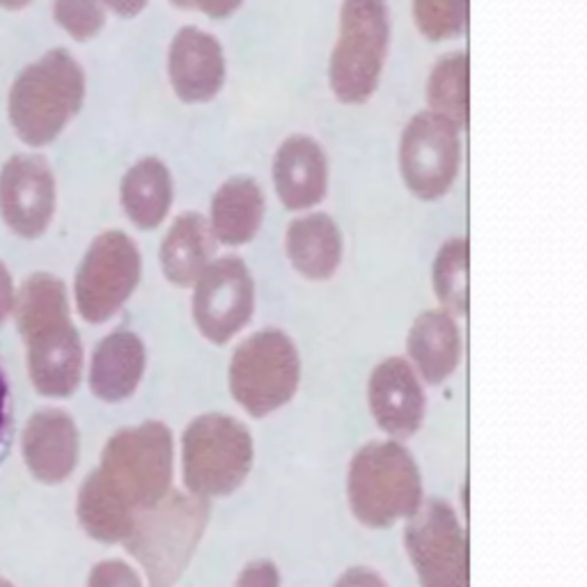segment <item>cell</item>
<instances>
[{
  "label": "cell",
  "instance_id": "16",
  "mask_svg": "<svg viewBox=\"0 0 587 587\" xmlns=\"http://www.w3.org/2000/svg\"><path fill=\"white\" fill-rule=\"evenodd\" d=\"M328 177L331 168H328L326 150L308 133H292L273 154V189L289 211H308L324 202Z\"/></svg>",
  "mask_w": 587,
  "mask_h": 587
},
{
  "label": "cell",
  "instance_id": "34",
  "mask_svg": "<svg viewBox=\"0 0 587 587\" xmlns=\"http://www.w3.org/2000/svg\"><path fill=\"white\" fill-rule=\"evenodd\" d=\"M101 3L120 19H136L138 14L145 12L150 0H101Z\"/></svg>",
  "mask_w": 587,
  "mask_h": 587
},
{
  "label": "cell",
  "instance_id": "32",
  "mask_svg": "<svg viewBox=\"0 0 587 587\" xmlns=\"http://www.w3.org/2000/svg\"><path fill=\"white\" fill-rule=\"evenodd\" d=\"M333 587H388V583L370 567H351L344 571Z\"/></svg>",
  "mask_w": 587,
  "mask_h": 587
},
{
  "label": "cell",
  "instance_id": "28",
  "mask_svg": "<svg viewBox=\"0 0 587 587\" xmlns=\"http://www.w3.org/2000/svg\"><path fill=\"white\" fill-rule=\"evenodd\" d=\"M85 587H145L138 571L122 560H104L92 567Z\"/></svg>",
  "mask_w": 587,
  "mask_h": 587
},
{
  "label": "cell",
  "instance_id": "23",
  "mask_svg": "<svg viewBox=\"0 0 587 587\" xmlns=\"http://www.w3.org/2000/svg\"><path fill=\"white\" fill-rule=\"evenodd\" d=\"M175 182L170 168L156 156L138 159L120 182V205L138 230H156L170 214Z\"/></svg>",
  "mask_w": 587,
  "mask_h": 587
},
{
  "label": "cell",
  "instance_id": "17",
  "mask_svg": "<svg viewBox=\"0 0 587 587\" xmlns=\"http://www.w3.org/2000/svg\"><path fill=\"white\" fill-rule=\"evenodd\" d=\"M21 455L37 482L62 484L69 480L81 455V436L74 418L62 409L33 413L23 429Z\"/></svg>",
  "mask_w": 587,
  "mask_h": 587
},
{
  "label": "cell",
  "instance_id": "31",
  "mask_svg": "<svg viewBox=\"0 0 587 587\" xmlns=\"http://www.w3.org/2000/svg\"><path fill=\"white\" fill-rule=\"evenodd\" d=\"M170 3L186 12H202L209 19H228L244 5V0H170Z\"/></svg>",
  "mask_w": 587,
  "mask_h": 587
},
{
  "label": "cell",
  "instance_id": "1",
  "mask_svg": "<svg viewBox=\"0 0 587 587\" xmlns=\"http://www.w3.org/2000/svg\"><path fill=\"white\" fill-rule=\"evenodd\" d=\"M172 432L159 420L124 427L108 438L99 466L81 484L76 516L85 535L122 544L140 512L172 489Z\"/></svg>",
  "mask_w": 587,
  "mask_h": 587
},
{
  "label": "cell",
  "instance_id": "33",
  "mask_svg": "<svg viewBox=\"0 0 587 587\" xmlns=\"http://www.w3.org/2000/svg\"><path fill=\"white\" fill-rule=\"evenodd\" d=\"M14 299H17V287H14L12 273L5 262L0 260V326L7 322V317L14 310Z\"/></svg>",
  "mask_w": 587,
  "mask_h": 587
},
{
  "label": "cell",
  "instance_id": "35",
  "mask_svg": "<svg viewBox=\"0 0 587 587\" xmlns=\"http://www.w3.org/2000/svg\"><path fill=\"white\" fill-rule=\"evenodd\" d=\"M33 0H0V7L3 10H10V12H19L23 7H28Z\"/></svg>",
  "mask_w": 587,
  "mask_h": 587
},
{
  "label": "cell",
  "instance_id": "12",
  "mask_svg": "<svg viewBox=\"0 0 587 587\" xmlns=\"http://www.w3.org/2000/svg\"><path fill=\"white\" fill-rule=\"evenodd\" d=\"M193 322L207 342L223 347L244 331L255 312V280L237 255L214 257L193 283Z\"/></svg>",
  "mask_w": 587,
  "mask_h": 587
},
{
  "label": "cell",
  "instance_id": "8",
  "mask_svg": "<svg viewBox=\"0 0 587 587\" xmlns=\"http://www.w3.org/2000/svg\"><path fill=\"white\" fill-rule=\"evenodd\" d=\"M230 393L250 418H266L292 402L301 381V356L280 328H262L234 349Z\"/></svg>",
  "mask_w": 587,
  "mask_h": 587
},
{
  "label": "cell",
  "instance_id": "25",
  "mask_svg": "<svg viewBox=\"0 0 587 587\" xmlns=\"http://www.w3.org/2000/svg\"><path fill=\"white\" fill-rule=\"evenodd\" d=\"M468 257L471 246L466 237H450L438 248L432 266V285L441 310L455 319L468 315Z\"/></svg>",
  "mask_w": 587,
  "mask_h": 587
},
{
  "label": "cell",
  "instance_id": "2",
  "mask_svg": "<svg viewBox=\"0 0 587 587\" xmlns=\"http://www.w3.org/2000/svg\"><path fill=\"white\" fill-rule=\"evenodd\" d=\"M12 315L26 344L28 374L37 393L72 397L83 377V342L72 322L67 285L53 273H33L17 289Z\"/></svg>",
  "mask_w": 587,
  "mask_h": 587
},
{
  "label": "cell",
  "instance_id": "5",
  "mask_svg": "<svg viewBox=\"0 0 587 587\" xmlns=\"http://www.w3.org/2000/svg\"><path fill=\"white\" fill-rule=\"evenodd\" d=\"M347 500L365 528L383 530L409 521L425 500L416 459L393 438L363 445L351 459Z\"/></svg>",
  "mask_w": 587,
  "mask_h": 587
},
{
  "label": "cell",
  "instance_id": "26",
  "mask_svg": "<svg viewBox=\"0 0 587 587\" xmlns=\"http://www.w3.org/2000/svg\"><path fill=\"white\" fill-rule=\"evenodd\" d=\"M418 33L429 42H448L468 26V0H411Z\"/></svg>",
  "mask_w": 587,
  "mask_h": 587
},
{
  "label": "cell",
  "instance_id": "29",
  "mask_svg": "<svg viewBox=\"0 0 587 587\" xmlns=\"http://www.w3.org/2000/svg\"><path fill=\"white\" fill-rule=\"evenodd\" d=\"M234 587H280V571L271 560H253L241 569Z\"/></svg>",
  "mask_w": 587,
  "mask_h": 587
},
{
  "label": "cell",
  "instance_id": "9",
  "mask_svg": "<svg viewBox=\"0 0 587 587\" xmlns=\"http://www.w3.org/2000/svg\"><path fill=\"white\" fill-rule=\"evenodd\" d=\"M143 257L129 234L106 230L92 239L74 278V303L88 324H106L136 292Z\"/></svg>",
  "mask_w": 587,
  "mask_h": 587
},
{
  "label": "cell",
  "instance_id": "30",
  "mask_svg": "<svg viewBox=\"0 0 587 587\" xmlns=\"http://www.w3.org/2000/svg\"><path fill=\"white\" fill-rule=\"evenodd\" d=\"M12 436H14V413H12L10 383H7L3 367H0V464H3L7 452H10L12 448Z\"/></svg>",
  "mask_w": 587,
  "mask_h": 587
},
{
  "label": "cell",
  "instance_id": "20",
  "mask_svg": "<svg viewBox=\"0 0 587 587\" xmlns=\"http://www.w3.org/2000/svg\"><path fill=\"white\" fill-rule=\"evenodd\" d=\"M406 349L418 377L429 386H441L455 374L461 360L457 319L441 308L420 312L411 324Z\"/></svg>",
  "mask_w": 587,
  "mask_h": 587
},
{
  "label": "cell",
  "instance_id": "21",
  "mask_svg": "<svg viewBox=\"0 0 587 587\" xmlns=\"http://www.w3.org/2000/svg\"><path fill=\"white\" fill-rule=\"evenodd\" d=\"M287 260L305 280H328L342 262V232L333 216L312 211L294 218L285 232Z\"/></svg>",
  "mask_w": 587,
  "mask_h": 587
},
{
  "label": "cell",
  "instance_id": "6",
  "mask_svg": "<svg viewBox=\"0 0 587 587\" xmlns=\"http://www.w3.org/2000/svg\"><path fill=\"white\" fill-rule=\"evenodd\" d=\"M390 51L386 0H342L328 85L344 106H363L379 90Z\"/></svg>",
  "mask_w": 587,
  "mask_h": 587
},
{
  "label": "cell",
  "instance_id": "15",
  "mask_svg": "<svg viewBox=\"0 0 587 587\" xmlns=\"http://www.w3.org/2000/svg\"><path fill=\"white\" fill-rule=\"evenodd\" d=\"M225 51L218 39L198 26L179 28L168 46V78L179 101L209 104L225 85Z\"/></svg>",
  "mask_w": 587,
  "mask_h": 587
},
{
  "label": "cell",
  "instance_id": "7",
  "mask_svg": "<svg viewBox=\"0 0 587 587\" xmlns=\"http://www.w3.org/2000/svg\"><path fill=\"white\" fill-rule=\"evenodd\" d=\"M255 443L248 427L225 413H205L189 422L182 436L186 491L214 500L244 487L253 471Z\"/></svg>",
  "mask_w": 587,
  "mask_h": 587
},
{
  "label": "cell",
  "instance_id": "18",
  "mask_svg": "<svg viewBox=\"0 0 587 587\" xmlns=\"http://www.w3.org/2000/svg\"><path fill=\"white\" fill-rule=\"evenodd\" d=\"M147 349L133 331H113L101 340L90 360L88 383L92 395L106 404H117L136 393L145 377Z\"/></svg>",
  "mask_w": 587,
  "mask_h": 587
},
{
  "label": "cell",
  "instance_id": "10",
  "mask_svg": "<svg viewBox=\"0 0 587 587\" xmlns=\"http://www.w3.org/2000/svg\"><path fill=\"white\" fill-rule=\"evenodd\" d=\"M404 549L420 587H471L466 530L445 500H422L406 523Z\"/></svg>",
  "mask_w": 587,
  "mask_h": 587
},
{
  "label": "cell",
  "instance_id": "13",
  "mask_svg": "<svg viewBox=\"0 0 587 587\" xmlns=\"http://www.w3.org/2000/svg\"><path fill=\"white\" fill-rule=\"evenodd\" d=\"M58 205L56 175L39 154H14L0 168V216L21 239L49 230Z\"/></svg>",
  "mask_w": 587,
  "mask_h": 587
},
{
  "label": "cell",
  "instance_id": "24",
  "mask_svg": "<svg viewBox=\"0 0 587 587\" xmlns=\"http://www.w3.org/2000/svg\"><path fill=\"white\" fill-rule=\"evenodd\" d=\"M427 111L445 117L459 129L471 115V58L466 51H450L434 62L427 78Z\"/></svg>",
  "mask_w": 587,
  "mask_h": 587
},
{
  "label": "cell",
  "instance_id": "4",
  "mask_svg": "<svg viewBox=\"0 0 587 587\" xmlns=\"http://www.w3.org/2000/svg\"><path fill=\"white\" fill-rule=\"evenodd\" d=\"M211 500L189 491H168L140 512L122 546L145 571L150 587H175L205 537Z\"/></svg>",
  "mask_w": 587,
  "mask_h": 587
},
{
  "label": "cell",
  "instance_id": "19",
  "mask_svg": "<svg viewBox=\"0 0 587 587\" xmlns=\"http://www.w3.org/2000/svg\"><path fill=\"white\" fill-rule=\"evenodd\" d=\"M264 211V191L253 177L225 179L209 202L207 221L216 244L230 248L250 244L262 230Z\"/></svg>",
  "mask_w": 587,
  "mask_h": 587
},
{
  "label": "cell",
  "instance_id": "3",
  "mask_svg": "<svg viewBox=\"0 0 587 587\" xmlns=\"http://www.w3.org/2000/svg\"><path fill=\"white\" fill-rule=\"evenodd\" d=\"M88 78L67 49H51L21 69L7 92V120L23 145L46 147L81 113Z\"/></svg>",
  "mask_w": 587,
  "mask_h": 587
},
{
  "label": "cell",
  "instance_id": "36",
  "mask_svg": "<svg viewBox=\"0 0 587 587\" xmlns=\"http://www.w3.org/2000/svg\"><path fill=\"white\" fill-rule=\"evenodd\" d=\"M0 587H14L10 581H5V578H0Z\"/></svg>",
  "mask_w": 587,
  "mask_h": 587
},
{
  "label": "cell",
  "instance_id": "11",
  "mask_svg": "<svg viewBox=\"0 0 587 587\" xmlns=\"http://www.w3.org/2000/svg\"><path fill=\"white\" fill-rule=\"evenodd\" d=\"M459 127L432 111H420L406 122L397 145V166L406 189L422 202L450 193L461 166Z\"/></svg>",
  "mask_w": 587,
  "mask_h": 587
},
{
  "label": "cell",
  "instance_id": "14",
  "mask_svg": "<svg viewBox=\"0 0 587 587\" xmlns=\"http://www.w3.org/2000/svg\"><path fill=\"white\" fill-rule=\"evenodd\" d=\"M367 404L381 432L406 441L425 422L427 397L418 372L402 356H390L374 367L367 381Z\"/></svg>",
  "mask_w": 587,
  "mask_h": 587
},
{
  "label": "cell",
  "instance_id": "22",
  "mask_svg": "<svg viewBox=\"0 0 587 587\" xmlns=\"http://www.w3.org/2000/svg\"><path fill=\"white\" fill-rule=\"evenodd\" d=\"M216 239L207 216L184 211L170 223L159 248L161 271L170 285L193 287L207 264L216 257Z\"/></svg>",
  "mask_w": 587,
  "mask_h": 587
},
{
  "label": "cell",
  "instance_id": "27",
  "mask_svg": "<svg viewBox=\"0 0 587 587\" xmlns=\"http://www.w3.org/2000/svg\"><path fill=\"white\" fill-rule=\"evenodd\" d=\"M53 19L74 42H90L106 26L101 0H53Z\"/></svg>",
  "mask_w": 587,
  "mask_h": 587
}]
</instances>
